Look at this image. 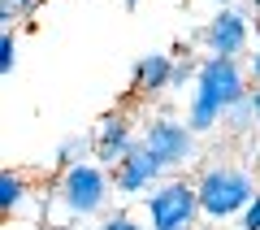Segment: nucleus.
<instances>
[{
    "instance_id": "39448f33",
    "label": "nucleus",
    "mask_w": 260,
    "mask_h": 230,
    "mask_svg": "<svg viewBox=\"0 0 260 230\" xmlns=\"http://www.w3.org/2000/svg\"><path fill=\"white\" fill-rule=\"evenodd\" d=\"M195 39L208 48V56H243L251 48V13L239 5H221Z\"/></svg>"
},
{
    "instance_id": "423d86ee",
    "label": "nucleus",
    "mask_w": 260,
    "mask_h": 230,
    "mask_svg": "<svg viewBox=\"0 0 260 230\" xmlns=\"http://www.w3.org/2000/svg\"><path fill=\"white\" fill-rule=\"evenodd\" d=\"M139 143L148 148L165 169H182V165H191V161H195V130H191V122L152 118Z\"/></svg>"
},
{
    "instance_id": "dca6fc26",
    "label": "nucleus",
    "mask_w": 260,
    "mask_h": 230,
    "mask_svg": "<svg viewBox=\"0 0 260 230\" xmlns=\"http://www.w3.org/2000/svg\"><path fill=\"white\" fill-rule=\"evenodd\" d=\"M239 230H260V195L239 213Z\"/></svg>"
},
{
    "instance_id": "f257e3e1",
    "label": "nucleus",
    "mask_w": 260,
    "mask_h": 230,
    "mask_svg": "<svg viewBox=\"0 0 260 230\" xmlns=\"http://www.w3.org/2000/svg\"><path fill=\"white\" fill-rule=\"evenodd\" d=\"M251 92L247 65H239V56H204L200 74H195V92L186 104V122H191L195 135H213L221 126L225 109L239 104Z\"/></svg>"
},
{
    "instance_id": "f8f14e48",
    "label": "nucleus",
    "mask_w": 260,
    "mask_h": 230,
    "mask_svg": "<svg viewBox=\"0 0 260 230\" xmlns=\"http://www.w3.org/2000/svg\"><path fill=\"white\" fill-rule=\"evenodd\" d=\"M251 126H256V104H251V92H247L239 104H230V109H225L221 130H230V135H247Z\"/></svg>"
},
{
    "instance_id": "0eeeda50",
    "label": "nucleus",
    "mask_w": 260,
    "mask_h": 230,
    "mask_svg": "<svg viewBox=\"0 0 260 230\" xmlns=\"http://www.w3.org/2000/svg\"><path fill=\"white\" fill-rule=\"evenodd\" d=\"M91 143H95V161L109 169H117L121 161L139 148V139H135V126H130L126 113H104L100 122H95L91 130Z\"/></svg>"
},
{
    "instance_id": "7ed1b4c3",
    "label": "nucleus",
    "mask_w": 260,
    "mask_h": 230,
    "mask_svg": "<svg viewBox=\"0 0 260 230\" xmlns=\"http://www.w3.org/2000/svg\"><path fill=\"white\" fill-rule=\"evenodd\" d=\"M195 191L208 221H234L260 195V183L251 178V169L239 165H204L195 174Z\"/></svg>"
},
{
    "instance_id": "a211bd4d",
    "label": "nucleus",
    "mask_w": 260,
    "mask_h": 230,
    "mask_svg": "<svg viewBox=\"0 0 260 230\" xmlns=\"http://www.w3.org/2000/svg\"><path fill=\"white\" fill-rule=\"evenodd\" d=\"M0 5H9V9H13V13L22 18V13H30V9H35L39 0H0Z\"/></svg>"
},
{
    "instance_id": "9b49d317",
    "label": "nucleus",
    "mask_w": 260,
    "mask_h": 230,
    "mask_svg": "<svg viewBox=\"0 0 260 230\" xmlns=\"http://www.w3.org/2000/svg\"><path fill=\"white\" fill-rule=\"evenodd\" d=\"M83 161H95V143H91V135H65L61 143H56V169L83 165Z\"/></svg>"
},
{
    "instance_id": "6e6552de",
    "label": "nucleus",
    "mask_w": 260,
    "mask_h": 230,
    "mask_svg": "<svg viewBox=\"0 0 260 230\" xmlns=\"http://www.w3.org/2000/svg\"><path fill=\"white\" fill-rule=\"evenodd\" d=\"M165 174L169 169L160 165L156 157H152L148 148H135V152H130L126 161H121L117 169H113V187H117V195H148L152 187H160L165 183Z\"/></svg>"
},
{
    "instance_id": "412c9836",
    "label": "nucleus",
    "mask_w": 260,
    "mask_h": 230,
    "mask_svg": "<svg viewBox=\"0 0 260 230\" xmlns=\"http://www.w3.org/2000/svg\"><path fill=\"white\" fill-rule=\"evenodd\" d=\"M121 5H126V9H135V5H139V0H121Z\"/></svg>"
},
{
    "instance_id": "f3484780",
    "label": "nucleus",
    "mask_w": 260,
    "mask_h": 230,
    "mask_svg": "<svg viewBox=\"0 0 260 230\" xmlns=\"http://www.w3.org/2000/svg\"><path fill=\"white\" fill-rule=\"evenodd\" d=\"M247 78H251V87H260V31H256V39H251V56H247Z\"/></svg>"
},
{
    "instance_id": "1a4fd4ad",
    "label": "nucleus",
    "mask_w": 260,
    "mask_h": 230,
    "mask_svg": "<svg viewBox=\"0 0 260 230\" xmlns=\"http://www.w3.org/2000/svg\"><path fill=\"white\" fill-rule=\"evenodd\" d=\"M174 61H178V56H169V52H143L139 61H135V70H130L135 92H139V96L169 92V87H174Z\"/></svg>"
},
{
    "instance_id": "6ab92c4d",
    "label": "nucleus",
    "mask_w": 260,
    "mask_h": 230,
    "mask_svg": "<svg viewBox=\"0 0 260 230\" xmlns=\"http://www.w3.org/2000/svg\"><path fill=\"white\" fill-rule=\"evenodd\" d=\"M251 104H256V126H260V87H251Z\"/></svg>"
},
{
    "instance_id": "20e7f679",
    "label": "nucleus",
    "mask_w": 260,
    "mask_h": 230,
    "mask_svg": "<svg viewBox=\"0 0 260 230\" xmlns=\"http://www.w3.org/2000/svg\"><path fill=\"white\" fill-rule=\"evenodd\" d=\"M143 204H148V226L152 230H195L200 217H204L200 191L186 178H165L160 187H152L143 195Z\"/></svg>"
},
{
    "instance_id": "9d476101",
    "label": "nucleus",
    "mask_w": 260,
    "mask_h": 230,
    "mask_svg": "<svg viewBox=\"0 0 260 230\" xmlns=\"http://www.w3.org/2000/svg\"><path fill=\"white\" fill-rule=\"evenodd\" d=\"M26 200H30L26 174H22V169H5V174H0V213H5V217H13V213L26 209Z\"/></svg>"
},
{
    "instance_id": "b1692460",
    "label": "nucleus",
    "mask_w": 260,
    "mask_h": 230,
    "mask_svg": "<svg viewBox=\"0 0 260 230\" xmlns=\"http://www.w3.org/2000/svg\"><path fill=\"white\" fill-rule=\"evenodd\" d=\"M256 183H260V169H256Z\"/></svg>"
},
{
    "instance_id": "aec40b11",
    "label": "nucleus",
    "mask_w": 260,
    "mask_h": 230,
    "mask_svg": "<svg viewBox=\"0 0 260 230\" xmlns=\"http://www.w3.org/2000/svg\"><path fill=\"white\" fill-rule=\"evenodd\" d=\"M208 230H230V226H225V221H213V226H208ZM234 230H239V226H234Z\"/></svg>"
},
{
    "instance_id": "5701e85b",
    "label": "nucleus",
    "mask_w": 260,
    "mask_h": 230,
    "mask_svg": "<svg viewBox=\"0 0 260 230\" xmlns=\"http://www.w3.org/2000/svg\"><path fill=\"white\" fill-rule=\"evenodd\" d=\"M251 5H256V13H260V0H251Z\"/></svg>"
},
{
    "instance_id": "ddd939ff",
    "label": "nucleus",
    "mask_w": 260,
    "mask_h": 230,
    "mask_svg": "<svg viewBox=\"0 0 260 230\" xmlns=\"http://www.w3.org/2000/svg\"><path fill=\"white\" fill-rule=\"evenodd\" d=\"M195 74H200V61H195L191 52H178V61H174V87L182 92L186 83H195Z\"/></svg>"
},
{
    "instance_id": "2eb2a0df",
    "label": "nucleus",
    "mask_w": 260,
    "mask_h": 230,
    "mask_svg": "<svg viewBox=\"0 0 260 230\" xmlns=\"http://www.w3.org/2000/svg\"><path fill=\"white\" fill-rule=\"evenodd\" d=\"M95 230H152V226H143V221H135L130 213H104V217L95 221Z\"/></svg>"
},
{
    "instance_id": "4be33fe9",
    "label": "nucleus",
    "mask_w": 260,
    "mask_h": 230,
    "mask_svg": "<svg viewBox=\"0 0 260 230\" xmlns=\"http://www.w3.org/2000/svg\"><path fill=\"white\" fill-rule=\"evenodd\" d=\"M213 5H234V0H213Z\"/></svg>"
},
{
    "instance_id": "4468645a",
    "label": "nucleus",
    "mask_w": 260,
    "mask_h": 230,
    "mask_svg": "<svg viewBox=\"0 0 260 230\" xmlns=\"http://www.w3.org/2000/svg\"><path fill=\"white\" fill-rule=\"evenodd\" d=\"M13 65H18V35H13V26L0 31V74H9Z\"/></svg>"
},
{
    "instance_id": "f03ea898",
    "label": "nucleus",
    "mask_w": 260,
    "mask_h": 230,
    "mask_svg": "<svg viewBox=\"0 0 260 230\" xmlns=\"http://www.w3.org/2000/svg\"><path fill=\"white\" fill-rule=\"evenodd\" d=\"M113 191H117L113 169L100 161H83V165L61 169V178L52 187V204L65 221H91V217H104Z\"/></svg>"
}]
</instances>
